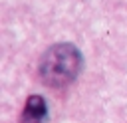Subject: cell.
<instances>
[{"mask_svg":"<svg viewBox=\"0 0 127 123\" xmlns=\"http://www.w3.org/2000/svg\"><path fill=\"white\" fill-rule=\"evenodd\" d=\"M48 119V105L42 95H30L26 101V107L22 111L20 123H46Z\"/></svg>","mask_w":127,"mask_h":123,"instance_id":"obj_2","label":"cell"},{"mask_svg":"<svg viewBox=\"0 0 127 123\" xmlns=\"http://www.w3.org/2000/svg\"><path fill=\"white\" fill-rule=\"evenodd\" d=\"M81 69V54L73 44H56L40 60V77L52 87L71 83Z\"/></svg>","mask_w":127,"mask_h":123,"instance_id":"obj_1","label":"cell"}]
</instances>
